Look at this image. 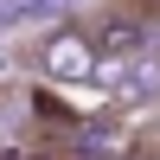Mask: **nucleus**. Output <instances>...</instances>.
<instances>
[{"mask_svg": "<svg viewBox=\"0 0 160 160\" xmlns=\"http://www.w3.org/2000/svg\"><path fill=\"white\" fill-rule=\"evenodd\" d=\"M32 64H38V77H51V83H64V90L90 83V77L102 71V58H96V45H90V26L83 19H58L32 45Z\"/></svg>", "mask_w": 160, "mask_h": 160, "instance_id": "f257e3e1", "label": "nucleus"}, {"mask_svg": "<svg viewBox=\"0 0 160 160\" xmlns=\"http://www.w3.org/2000/svg\"><path fill=\"white\" fill-rule=\"evenodd\" d=\"M83 26H90V45H96L102 64H122V58H135V51L154 45V19H148V13H135L128 0L102 7L96 19H83Z\"/></svg>", "mask_w": 160, "mask_h": 160, "instance_id": "f03ea898", "label": "nucleus"}]
</instances>
